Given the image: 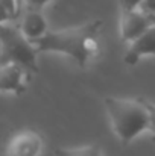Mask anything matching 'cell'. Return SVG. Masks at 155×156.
<instances>
[{"label": "cell", "instance_id": "1", "mask_svg": "<svg viewBox=\"0 0 155 156\" xmlns=\"http://www.w3.org/2000/svg\"><path fill=\"white\" fill-rule=\"evenodd\" d=\"M102 24V20H90L79 26L65 27L61 30H49L35 43V46L40 53L65 55L81 68H84L99 55Z\"/></svg>", "mask_w": 155, "mask_h": 156}, {"label": "cell", "instance_id": "2", "mask_svg": "<svg viewBox=\"0 0 155 156\" xmlns=\"http://www.w3.org/2000/svg\"><path fill=\"white\" fill-rule=\"evenodd\" d=\"M103 103L111 130L122 144H131L149 132V109L145 100L109 96L105 97Z\"/></svg>", "mask_w": 155, "mask_h": 156}, {"label": "cell", "instance_id": "3", "mask_svg": "<svg viewBox=\"0 0 155 156\" xmlns=\"http://www.w3.org/2000/svg\"><path fill=\"white\" fill-rule=\"evenodd\" d=\"M38 55L37 46L23 35L18 24L15 26L11 21L0 24V64L14 62L31 73H37Z\"/></svg>", "mask_w": 155, "mask_h": 156}, {"label": "cell", "instance_id": "4", "mask_svg": "<svg viewBox=\"0 0 155 156\" xmlns=\"http://www.w3.org/2000/svg\"><path fill=\"white\" fill-rule=\"evenodd\" d=\"M155 24V15L143 11L142 8L132 11H120L119 20V35L120 40L126 44L138 38L149 27Z\"/></svg>", "mask_w": 155, "mask_h": 156}, {"label": "cell", "instance_id": "5", "mask_svg": "<svg viewBox=\"0 0 155 156\" xmlns=\"http://www.w3.org/2000/svg\"><path fill=\"white\" fill-rule=\"evenodd\" d=\"M29 73L31 71L23 65L14 62L0 64V94H24L28 90Z\"/></svg>", "mask_w": 155, "mask_h": 156}, {"label": "cell", "instance_id": "6", "mask_svg": "<svg viewBox=\"0 0 155 156\" xmlns=\"http://www.w3.org/2000/svg\"><path fill=\"white\" fill-rule=\"evenodd\" d=\"M44 141L35 130L26 129L15 133L6 144V156H41Z\"/></svg>", "mask_w": 155, "mask_h": 156}, {"label": "cell", "instance_id": "7", "mask_svg": "<svg viewBox=\"0 0 155 156\" xmlns=\"http://www.w3.org/2000/svg\"><path fill=\"white\" fill-rule=\"evenodd\" d=\"M17 20H20L18 27L23 32V35L34 44L49 32V23L43 14V9L24 6V11L21 9Z\"/></svg>", "mask_w": 155, "mask_h": 156}, {"label": "cell", "instance_id": "8", "mask_svg": "<svg viewBox=\"0 0 155 156\" xmlns=\"http://www.w3.org/2000/svg\"><path fill=\"white\" fill-rule=\"evenodd\" d=\"M145 56H155V24L128 44L123 61L128 65H135Z\"/></svg>", "mask_w": 155, "mask_h": 156}, {"label": "cell", "instance_id": "9", "mask_svg": "<svg viewBox=\"0 0 155 156\" xmlns=\"http://www.w3.org/2000/svg\"><path fill=\"white\" fill-rule=\"evenodd\" d=\"M55 156H103V152L96 144H87L78 147H59L55 150Z\"/></svg>", "mask_w": 155, "mask_h": 156}, {"label": "cell", "instance_id": "10", "mask_svg": "<svg viewBox=\"0 0 155 156\" xmlns=\"http://www.w3.org/2000/svg\"><path fill=\"white\" fill-rule=\"evenodd\" d=\"M6 8H8V11L12 14V17H14V20H17L18 18V15H20V12H21V6H20V0H0Z\"/></svg>", "mask_w": 155, "mask_h": 156}, {"label": "cell", "instance_id": "11", "mask_svg": "<svg viewBox=\"0 0 155 156\" xmlns=\"http://www.w3.org/2000/svg\"><path fill=\"white\" fill-rule=\"evenodd\" d=\"M52 2H56V0H20L21 3V9L23 6L26 8H37V9H43L46 5H49Z\"/></svg>", "mask_w": 155, "mask_h": 156}, {"label": "cell", "instance_id": "12", "mask_svg": "<svg viewBox=\"0 0 155 156\" xmlns=\"http://www.w3.org/2000/svg\"><path fill=\"white\" fill-rule=\"evenodd\" d=\"M143 0H120V11H132L142 6Z\"/></svg>", "mask_w": 155, "mask_h": 156}, {"label": "cell", "instance_id": "13", "mask_svg": "<svg viewBox=\"0 0 155 156\" xmlns=\"http://www.w3.org/2000/svg\"><path fill=\"white\" fill-rule=\"evenodd\" d=\"M145 102L149 109V132H152L155 135V103L149 102V100H145Z\"/></svg>", "mask_w": 155, "mask_h": 156}, {"label": "cell", "instance_id": "14", "mask_svg": "<svg viewBox=\"0 0 155 156\" xmlns=\"http://www.w3.org/2000/svg\"><path fill=\"white\" fill-rule=\"evenodd\" d=\"M14 20V17H12V14L8 11V8L0 2V24H3V23H8V21H12Z\"/></svg>", "mask_w": 155, "mask_h": 156}, {"label": "cell", "instance_id": "15", "mask_svg": "<svg viewBox=\"0 0 155 156\" xmlns=\"http://www.w3.org/2000/svg\"><path fill=\"white\" fill-rule=\"evenodd\" d=\"M140 8H142L143 11H146V12L155 15V0H143V3H142Z\"/></svg>", "mask_w": 155, "mask_h": 156}, {"label": "cell", "instance_id": "16", "mask_svg": "<svg viewBox=\"0 0 155 156\" xmlns=\"http://www.w3.org/2000/svg\"><path fill=\"white\" fill-rule=\"evenodd\" d=\"M20 6H21V3H20Z\"/></svg>", "mask_w": 155, "mask_h": 156}]
</instances>
